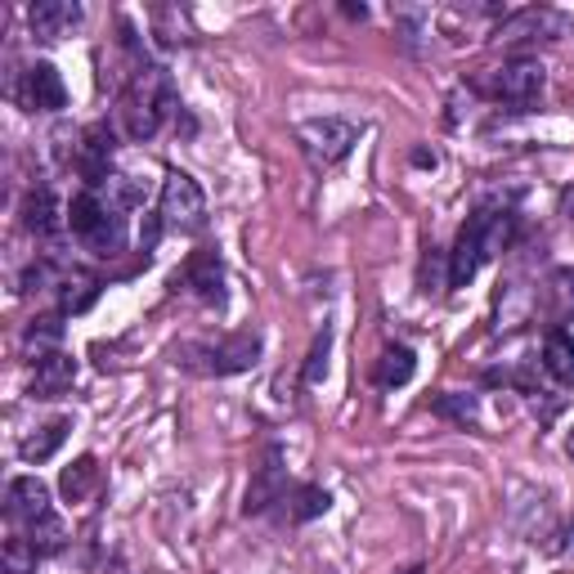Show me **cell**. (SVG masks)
Masks as SVG:
<instances>
[{"label":"cell","instance_id":"cell-1","mask_svg":"<svg viewBox=\"0 0 574 574\" xmlns=\"http://www.w3.org/2000/svg\"><path fill=\"white\" fill-rule=\"evenodd\" d=\"M176 113V95H171V82L162 77V67H139L135 82L121 99V117H126V130L135 139H149L158 135V126Z\"/></svg>","mask_w":574,"mask_h":574},{"label":"cell","instance_id":"cell-2","mask_svg":"<svg viewBox=\"0 0 574 574\" xmlns=\"http://www.w3.org/2000/svg\"><path fill=\"white\" fill-rule=\"evenodd\" d=\"M158 215L167 230H180V234H198L206 225V198L198 189L193 176L184 171H171L167 184H162V202H158Z\"/></svg>","mask_w":574,"mask_h":574},{"label":"cell","instance_id":"cell-3","mask_svg":"<svg viewBox=\"0 0 574 574\" xmlns=\"http://www.w3.org/2000/svg\"><path fill=\"white\" fill-rule=\"evenodd\" d=\"M485 225H489V211H476L471 221L463 225V234H458V243L449 252V287H467L480 274V265L489 261V252H485Z\"/></svg>","mask_w":574,"mask_h":574},{"label":"cell","instance_id":"cell-4","mask_svg":"<svg viewBox=\"0 0 574 574\" xmlns=\"http://www.w3.org/2000/svg\"><path fill=\"white\" fill-rule=\"evenodd\" d=\"M180 283L202 306H225V265H221V256H215V252H193L184 261V269L176 274V287Z\"/></svg>","mask_w":574,"mask_h":574},{"label":"cell","instance_id":"cell-5","mask_svg":"<svg viewBox=\"0 0 574 574\" xmlns=\"http://www.w3.org/2000/svg\"><path fill=\"white\" fill-rule=\"evenodd\" d=\"M543 91V63H502L493 77H489V95L493 99H508V104H534Z\"/></svg>","mask_w":574,"mask_h":574},{"label":"cell","instance_id":"cell-6","mask_svg":"<svg viewBox=\"0 0 574 574\" xmlns=\"http://www.w3.org/2000/svg\"><path fill=\"white\" fill-rule=\"evenodd\" d=\"M301 139H306V149L323 162H341L350 149H354V139H359V126L354 121H341V117H319V121H306L301 126Z\"/></svg>","mask_w":574,"mask_h":574},{"label":"cell","instance_id":"cell-7","mask_svg":"<svg viewBox=\"0 0 574 574\" xmlns=\"http://www.w3.org/2000/svg\"><path fill=\"white\" fill-rule=\"evenodd\" d=\"M206 373L215 378H230V373H247L256 364V354H261V337L256 332H234L230 341L221 346H206Z\"/></svg>","mask_w":574,"mask_h":574},{"label":"cell","instance_id":"cell-8","mask_svg":"<svg viewBox=\"0 0 574 574\" xmlns=\"http://www.w3.org/2000/svg\"><path fill=\"white\" fill-rule=\"evenodd\" d=\"M6 512H10V521H19V525H36V521H45V517L54 512V508H50V489H45L36 476H19V480H10Z\"/></svg>","mask_w":574,"mask_h":574},{"label":"cell","instance_id":"cell-9","mask_svg":"<svg viewBox=\"0 0 574 574\" xmlns=\"http://www.w3.org/2000/svg\"><path fill=\"white\" fill-rule=\"evenodd\" d=\"M23 95L36 113H59L67 104V91H63V77L54 63H32L28 67V82H23Z\"/></svg>","mask_w":574,"mask_h":574},{"label":"cell","instance_id":"cell-10","mask_svg":"<svg viewBox=\"0 0 574 574\" xmlns=\"http://www.w3.org/2000/svg\"><path fill=\"white\" fill-rule=\"evenodd\" d=\"M72 382H77V359L72 354H36V378H32V395L41 400H54L63 395Z\"/></svg>","mask_w":574,"mask_h":574},{"label":"cell","instance_id":"cell-11","mask_svg":"<svg viewBox=\"0 0 574 574\" xmlns=\"http://www.w3.org/2000/svg\"><path fill=\"white\" fill-rule=\"evenodd\" d=\"M113 211H117V206H108V202L99 198V189H86V193L72 198V206H67V230L77 234L82 243H91V238L104 230V221H108Z\"/></svg>","mask_w":574,"mask_h":574},{"label":"cell","instance_id":"cell-12","mask_svg":"<svg viewBox=\"0 0 574 574\" xmlns=\"http://www.w3.org/2000/svg\"><path fill=\"white\" fill-rule=\"evenodd\" d=\"M278 493H283V454L269 449L265 463H261V471H256V480H252V489H247L243 512H247V517H261L269 502H278Z\"/></svg>","mask_w":574,"mask_h":574},{"label":"cell","instance_id":"cell-13","mask_svg":"<svg viewBox=\"0 0 574 574\" xmlns=\"http://www.w3.org/2000/svg\"><path fill=\"white\" fill-rule=\"evenodd\" d=\"M28 19H32V32H36L41 41H54V36H63L67 28L82 23V10L67 6V0H41V6H32Z\"/></svg>","mask_w":574,"mask_h":574},{"label":"cell","instance_id":"cell-14","mask_svg":"<svg viewBox=\"0 0 574 574\" xmlns=\"http://www.w3.org/2000/svg\"><path fill=\"white\" fill-rule=\"evenodd\" d=\"M565 32V19L552 14V10H525L517 19H508L498 28V41H525V36H561Z\"/></svg>","mask_w":574,"mask_h":574},{"label":"cell","instance_id":"cell-15","mask_svg":"<svg viewBox=\"0 0 574 574\" xmlns=\"http://www.w3.org/2000/svg\"><path fill=\"white\" fill-rule=\"evenodd\" d=\"M543 369L556 382H574V337L565 328H552L543 337Z\"/></svg>","mask_w":574,"mask_h":574},{"label":"cell","instance_id":"cell-16","mask_svg":"<svg viewBox=\"0 0 574 574\" xmlns=\"http://www.w3.org/2000/svg\"><path fill=\"white\" fill-rule=\"evenodd\" d=\"M417 373V354L408 346H386L382 359H378V386L395 391V386H408Z\"/></svg>","mask_w":574,"mask_h":574},{"label":"cell","instance_id":"cell-17","mask_svg":"<svg viewBox=\"0 0 574 574\" xmlns=\"http://www.w3.org/2000/svg\"><path fill=\"white\" fill-rule=\"evenodd\" d=\"M23 225L32 230V234H41V238H50V234H59V202H54V193L50 189H32L28 193V202H23Z\"/></svg>","mask_w":574,"mask_h":574},{"label":"cell","instance_id":"cell-18","mask_svg":"<svg viewBox=\"0 0 574 574\" xmlns=\"http://www.w3.org/2000/svg\"><path fill=\"white\" fill-rule=\"evenodd\" d=\"M67 431H72V422H67V417H54L50 426H41L36 436H28V440L19 445L23 463H45V458H54V449L67 440Z\"/></svg>","mask_w":574,"mask_h":574},{"label":"cell","instance_id":"cell-19","mask_svg":"<svg viewBox=\"0 0 574 574\" xmlns=\"http://www.w3.org/2000/svg\"><path fill=\"white\" fill-rule=\"evenodd\" d=\"M95 480H99V463H95V458H77V463H72V467L63 471L59 489H63L67 502H82V498H91Z\"/></svg>","mask_w":574,"mask_h":574},{"label":"cell","instance_id":"cell-20","mask_svg":"<svg viewBox=\"0 0 574 574\" xmlns=\"http://www.w3.org/2000/svg\"><path fill=\"white\" fill-rule=\"evenodd\" d=\"M32 548H36V556H50V552H59L63 543H67V525L50 512L45 521H36V525H28V534H23Z\"/></svg>","mask_w":574,"mask_h":574},{"label":"cell","instance_id":"cell-21","mask_svg":"<svg viewBox=\"0 0 574 574\" xmlns=\"http://www.w3.org/2000/svg\"><path fill=\"white\" fill-rule=\"evenodd\" d=\"M95 297H99V283H95V278H86V274H77V269H72V274L63 278V310L82 315Z\"/></svg>","mask_w":574,"mask_h":574},{"label":"cell","instance_id":"cell-22","mask_svg":"<svg viewBox=\"0 0 574 574\" xmlns=\"http://www.w3.org/2000/svg\"><path fill=\"white\" fill-rule=\"evenodd\" d=\"M328 508H332V493L319 489V485H306V489H297V508H293V517H297V521H315V517H323Z\"/></svg>","mask_w":574,"mask_h":574},{"label":"cell","instance_id":"cell-23","mask_svg":"<svg viewBox=\"0 0 574 574\" xmlns=\"http://www.w3.org/2000/svg\"><path fill=\"white\" fill-rule=\"evenodd\" d=\"M328 350H332V332L323 328L310 346V359H306V386H319L328 378Z\"/></svg>","mask_w":574,"mask_h":574},{"label":"cell","instance_id":"cell-24","mask_svg":"<svg viewBox=\"0 0 574 574\" xmlns=\"http://www.w3.org/2000/svg\"><path fill=\"white\" fill-rule=\"evenodd\" d=\"M431 408H436L440 417H454V422H476V400H471V395H454V391H445V395L431 400Z\"/></svg>","mask_w":574,"mask_h":574},{"label":"cell","instance_id":"cell-25","mask_svg":"<svg viewBox=\"0 0 574 574\" xmlns=\"http://www.w3.org/2000/svg\"><path fill=\"white\" fill-rule=\"evenodd\" d=\"M6 574H36V548L28 539L6 543Z\"/></svg>","mask_w":574,"mask_h":574},{"label":"cell","instance_id":"cell-26","mask_svg":"<svg viewBox=\"0 0 574 574\" xmlns=\"http://www.w3.org/2000/svg\"><path fill=\"white\" fill-rule=\"evenodd\" d=\"M59 337H63V323H59L54 315H50V319H41V328H32V332H28V341H32V346H36V341H45V346H50V341H59Z\"/></svg>","mask_w":574,"mask_h":574},{"label":"cell","instance_id":"cell-27","mask_svg":"<svg viewBox=\"0 0 574 574\" xmlns=\"http://www.w3.org/2000/svg\"><path fill=\"white\" fill-rule=\"evenodd\" d=\"M158 238H162V215H149V221H144V230H139L144 252H153V247H158Z\"/></svg>","mask_w":574,"mask_h":574},{"label":"cell","instance_id":"cell-28","mask_svg":"<svg viewBox=\"0 0 574 574\" xmlns=\"http://www.w3.org/2000/svg\"><path fill=\"white\" fill-rule=\"evenodd\" d=\"M413 167H436V153H431V149H413Z\"/></svg>","mask_w":574,"mask_h":574},{"label":"cell","instance_id":"cell-29","mask_svg":"<svg viewBox=\"0 0 574 574\" xmlns=\"http://www.w3.org/2000/svg\"><path fill=\"white\" fill-rule=\"evenodd\" d=\"M565 454H570V463H574V431H570V440H565Z\"/></svg>","mask_w":574,"mask_h":574},{"label":"cell","instance_id":"cell-30","mask_svg":"<svg viewBox=\"0 0 574 574\" xmlns=\"http://www.w3.org/2000/svg\"><path fill=\"white\" fill-rule=\"evenodd\" d=\"M565 211H570V221H574V193H570V198H565Z\"/></svg>","mask_w":574,"mask_h":574},{"label":"cell","instance_id":"cell-31","mask_svg":"<svg viewBox=\"0 0 574 574\" xmlns=\"http://www.w3.org/2000/svg\"><path fill=\"white\" fill-rule=\"evenodd\" d=\"M404 574H426V570H422V565H413V570H404Z\"/></svg>","mask_w":574,"mask_h":574}]
</instances>
